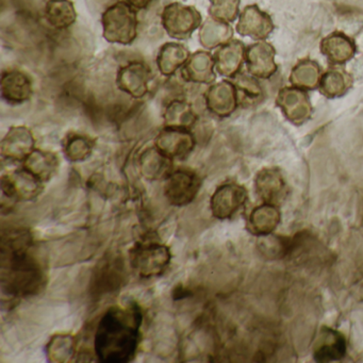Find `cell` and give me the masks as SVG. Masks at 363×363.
Returning <instances> with one entry per match:
<instances>
[{
    "label": "cell",
    "instance_id": "1",
    "mask_svg": "<svg viewBox=\"0 0 363 363\" xmlns=\"http://www.w3.org/2000/svg\"><path fill=\"white\" fill-rule=\"evenodd\" d=\"M33 235L27 229L14 228L1 233V289L13 298H28L46 286V273L35 256Z\"/></svg>",
    "mask_w": 363,
    "mask_h": 363
},
{
    "label": "cell",
    "instance_id": "2",
    "mask_svg": "<svg viewBox=\"0 0 363 363\" xmlns=\"http://www.w3.org/2000/svg\"><path fill=\"white\" fill-rule=\"evenodd\" d=\"M141 309L137 303L108 310L99 320L94 350L101 362L126 363L135 359L141 340Z\"/></svg>",
    "mask_w": 363,
    "mask_h": 363
},
{
    "label": "cell",
    "instance_id": "3",
    "mask_svg": "<svg viewBox=\"0 0 363 363\" xmlns=\"http://www.w3.org/2000/svg\"><path fill=\"white\" fill-rule=\"evenodd\" d=\"M103 35L109 43L130 45L138 37V16L126 1L110 6L101 16Z\"/></svg>",
    "mask_w": 363,
    "mask_h": 363
},
{
    "label": "cell",
    "instance_id": "4",
    "mask_svg": "<svg viewBox=\"0 0 363 363\" xmlns=\"http://www.w3.org/2000/svg\"><path fill=\"white\" fill-rule=\"evenodd\" d=\"M169 248L157 242H139L129 252L131 267L140 277L150 279L164 273L171 263Z\"/></svg>",
    "mask_w": 363,
    "mask_h": 363
},
{
    "label": "cell",
    "instance_id": "5",
    "mask_svg": "<svg viewBox=\"0 0 363 363\" xmlns=\"http://www.w3.org/2000/svg\"><path fill=\"white\" fill-rule=\"evenodd\" d=\"M161 22L169 37L186 40L201 26V16L194 7L173 3L163 9Z\"/></svg>",
    "mask_w": 363,
    "mask_h": 363
},
{
    "label": "cell",
    "instance_id": "6",
    "mask_svg": "<svg viewBox=\"0 0 363 363\" xmlns=\"http://www.w3.org/2000/svg\"><path fill=\"white\" fill-rule=\"evenodd\" d=\"M43 191V182L23 167L22 169L10 172L1 177L3 199L13 206L16 201H33Z\"/></svg>",
    "mask_w": 363,
    "mask_h": 363
},
{
    "label": "cell",
    "instance_id": "7",
    "mask_svg": "<svg viewBox=\"0 0 363 363\" xmlns=\"http://www.w3.org/2000/svg\"><path fill=\"white\" fill-rule=\"evenodd\" d=\"M276 106L281 110L286 121L295 126H301L313 113L311 99L307 91L296 86H284L278 91Z\"/></svg>",
    "mask_w": 363,
    "mask_h": 363
},
{
    "label": "cell",
    "instance_id": "8",
    "mask_svg": "<svg viewBox=\"0 0 363 363\" xmlns=\"http://www.w3.org/2000/svg\"><path fill=\"white\" fill-rule=\"evenodd\" d=\"M201 180L196 173L188 169L172 172L164 182V195L171 205H190L201 190Z\"/></svg>",
    "mask_w": 363,
    "mask_h": 363
},
{
    "label": "cell",
    "instance_id": "9",
    "mask_svg": "<svg viewBox=\"0 0 363 363\" xmlns=\"http://www.w3.org/2000/svg\"><path fill=\"white\" fill-rule=\"evenodd\" d=\"M248 199L245 186L237 182H226L216 188L210 199L212 216L218 220H229L244 207Z\"/></svg>",
    "mask_w": 363,
    "mask_h": 363
},
{
    "label": "cell",
    "instance_id": "10",
    "mask_svg": "<svg viewBox=\"0 0 363 363\" xmlns=\"http://www.w3.org/2000/svg\"><path fill=\"white\" fill-rule=\"evenodd\" d=\"M152 72L141 61H131L121 67L116 76L118 89L135 99H143L150 92Z\"/></svg>",
    "mask_w": 363,
    "mask_h": 363
},
{
    "label": "cell",
    "instance_id": "11",
    "mask_svg": "<svg viewBox=\"0 0 363 363\" xmlns=\"http://www.w3.org/2000/svg\"><path fill=\"white\" fill-rule=\"evenodd\" d=\"M205 104L208 111L220 118H228L239 107L237 88L228 80L212 84L205 93Z\"/></svg>",
    "mask_w": 363,
    "mask_h": 363
},
{
    "label": "cell",
    "instance_id": "12",
    "mask_svg": "<svg viewBox=\"0 0 363 363\" xmlns=\"http://www.w3.org/2000/svg\"><path fill=\"white\" fill-rule=\"evenodd\" d=\"M346 350L347 342L343 333L330 327H320L312 350V356L316 362L342 360L346 356Z\"/></svg>",
    "mask_w": 363,
    "mask_h": 363
},
{
    "label": "cell",
    "instance_id": "13",
    "mask_svg": "<svg viewBox=\"0 0 363 363\" xmlns=\"http://www.w3.org/2000/svg\"><path fill=\"white\" fill-rule=\"evenodd\" d=\"M235 29L242 37L264 41L273 33L275 25L269 13L262 11L257 5H250L240 13Z\"/></svg>",
    "mask_w": 363,
    "mask_h": 363
},
{
    "label": "cell",
    "instance_id": "14",
    "mask_svg": "<svg viewBox=\"0 0 363 363\" xmlns=\"http://www.w3.org/2000/svg\"><path fill=\"white\" fill-rule=\"evenodd\" d=\"M276 50L271 43L258 41L246 48L245 63L248 74L258 79H269L278 71Z\"/></svg>",
    "mask_w": 363,
    "mask_h": 363
},
{
    "label": "cell",
    "instance_id": "15",
    "mask_svg": "<svg viewBox=\"0 0 363 363\" xmlns=\"http://www.w3.org/2000/svg\"><path fill=\"white\" fill-rule=\"evenodd\" d=\"M255 190L263 203L277 205L288 195V184L277 167H264L255 177Z\"/></svg>",
    "mask_w": 363,
    "mask_h": 363
},
{
    "label": "cell",
    "instance_id": "16",
    "mask_svg": "<svg viewBox=\"0 0 363 363\" xmlns=\"http://www.w3.org/2000/svg\"><path fill=\"white\" fill-rule=\"evenodd\" d=\"M155 146L172 159H184L195 147L190 129L164 127L157 135Z\"/></svg>",
    "mask_w": 363,
    "mask_h": 363
},
{
    "label": "cell",
    "instance_id": "17",
    "mask_svg": "<svg viewBox=\"0 0 363 363\" xmlns=\"http://www.w3.org/2000/svg\"><path fill=\"white\" fill-rule=\"evenodd\" d=\"M35 140L30 129L25 126L11 127L1 141V156L13 162H24L35 150Z\"/></svg>",
    "mask_w": 363,
    "mask_h": 363
},
{
    "label": "cell",
    "instance_id": "18",
    "mask_svg": "<svg viewBox=\"0 0 363 363\" xmlns=\"http://www.w3.org/2000/svg\"><path fill=\"white\" fill-rule=\"evenodd\" d=\"M320 48L331 67H342L352 60L357 52L356 42L341 31H335L323 38Z\"/></svg>",
    "mask_w": 363,
    "mask_h": 363
},
{
    "label": "cell",
    "instance_id": "19",
    "mask_svg": "<svg viewBox=\"0 0 363 363\" xmlns=\"http://www.w3.org/2000/svg\"><path fill=\"white\" fill-rule=\"evenodd\" d=\"M246 46L239 40H231L228 43L218 48L214 54L216 69L223 77L235 79L241 74L245 63Z\"/></svg>",
    "mask_w": 363,
    "mask_h": 363
},
{
    "label": "cell",
    "instance_id": "20",
    "mask_svg": "<svg viewBox=\"0 0 363 363\" xmlns=\"http://www.w3.org/2000/svg\"><path fill=\"white\" fill-rule=\"evenodd\" d=\"M125 281L124 265L118 259L104 262L93 274L92 292L95 296L114 292Z\"/></svg>",
    "mask_w": 363,
    "mask_h": 363
},
{
    "label": "cell",
    "instance_id": "21",
    "mask_svg": "<svg viewBox=\"0 0 363 363\" xmlns=\"http://www.w3.org/2000/svg\"><path fill=\"white\" fill-rule=\"evenodd\" d=\"M33 82L18 69L5 72L1 78V96L10 105H22L33 96Z\"/></svg>",
    "mask_w": 363,
    "mask_h": 363
},
{
    "label": "cell",
    "instance_id": "22",
    "mask_svg": "<svg viewBox=\"0 0 363 363\" xmlns=\"http://www.w3.org/2000/svg\"><path fill=\"white\" fill-rule=\"evenodd\" d=\"M216 61L210 52H197L191 55L182 67V78L192 84H211L216 82Z\"/></svg>",
    "mask_w": 363,
    "mask_h": 363
},
{
    "label": "cell",
    "instance_id": "23",
    "mask_svg": "<svg viewBox=\"0 0 363 363\" xmlns=\"http://www.w3.org/2000/svg\"><path fill=\"white\" fill-rule=\"evenodd\" d=\"M140 172L150 182L167 179L173 169V159L163 154L156 146L147 148L140 157Z\"/></svg>",
    "mask_w": 363,
    "mask_h": 363
},
{
    "label": "cell",
    "instance_id": "24",
    "mask_svg": "<svg viewBox=\"0 0 363 363\" xmlns=\"http://www.w3.org/2000/svg\"><path fill=\"white\" fill-rule=\"evenodd\" d=\"M281 220V213L277 205L263 203L254 208L247 220V229L257 237L271 235L277 228Z\"/></svg>",
    "mask_w": 363,
    "mask_h": 363
},
{
    "label": "cell",
    "instance_id": "25",
    "mask_svg": "<svg viewBox=\"0 0 363 363\" xmlns=\"http://www.w3.org/2000/svg\"><path fill=\"white\" fill-rule=\"evenodd\" d=\"M354 78L352 74L341 67H331L324 72L320 78L318 91L323 96L328 99H340L347 94L352 88Z\"/></svg>",
    "mask_w": 363,
    "mask_h": 363
},
{
    "label": "cell",
    "instance_id": "26",
    "mask_svg": "<svg viewBox=\"0 0 363 363\" xmlns=\"http://www.w3.org/2000/svg\"><path fill=\"white\" fill-rule=\"evenodd\" d=\"M23 163V167L41 182H50L60 165L58 157L54 152L41 150H33Z\"/></svg>",
    "mask_w": 363,
    "mask_h": 363
},
{
    "label": "cell",
    "instance_id": "27",
    "mask_svg": "<svg viewBox=\"0 0 363 363\" xmlns=\"http://www.w3.org/2000/svg\"><path fill=\"white\" fill-rule=\"evenodd\" d=\"M191 55L186 46L178 43H167L159 50L157 67L163 76L175 75L188 62Z\"/></svg>",
    "mask_w": 363,
    "mask_h": 363
},
{
    "label": "cell",
    "instance_id": "28",
    "mask_svg": "<svg viewBox=\"0 0 363 363\" xmlns=\"http://www.w3.org/2000/svg\"><path fill=\"white\" fill-rule=\"evenodd\" d=\"M322 75V67L316 61L306 58L293 67L289 79L291 86L305 91H313L318 89Z\"/></svg>",
    "mask_w": 363,
    "mask_h": 363
},
{
    "label": "cell",
    "instance_id": "29",
    "mask_svg": "<svg viewBox=\"0 0 363 363\" xmlns=\"http://www.w3.org/2000/svg\"><path fill=\"white\" fill-rule=\"evenodd\" d=\"M46 22L57 30H65L75 24L77 12L69 0H48L44 10Z\"/></svg>",
    "mask_w": 363,
    "mask_h": 363
},
{
    "label": "cell",
    "instance_id": "30",
    "mask_svg": "<svg viewBox=\"0 0 363 363\" xmlns=\"http://www.w3.org/2000/svg\"><path fill=\"white\" fill-rule=\"evenodd\" d=\"M233 29L229 23L220 22L216 18H208L201 27L199 41L207 50L220 48L233 40Z\"/></svg>",
    "mask_w": 363,
    "mask_h": 363
},
{
    "label": "cell",
    "instance_id": "31",
    "mask_svg": "<svg viewBox=\"0 0 363 363\" xmlns=\"http://www.w3.org/2000/svg\"><path fill=\"white\" fill-rule=\"evenodd\" d=\"M233 84L237 88L240 105L252 107L264 101L265 91L258 78L250 74H239Z\"/></svg>",
    "mask_w": 363,
    "mask_h": 363
},
{
    "label": "cell",
    "instance_id": "32",
    "mask_svg": "<svg viewBox=\"0 0 363 363\" xmlns=\"http://www.w3.org/2000/svg\"><path fill=\"white\" fill-rule=\"evenodd\" d=\"M164 127L190 129L196 122L197 116L190 104L184 101H173L163 114Z\"/></svg>",
    "mask_w": 363,
    "mask_h": 363
},
{
    "label": "cell",
    "instance_id": "33",
    "mask_svg": "<svg viewBox=\"0 0 363 363\" xmlns=\"http://www.w3.org/2000/svg\"><path fill=\"white\" fill-rule=\"evenodd\" d=\"M94 141L91 138L80 133L67 135L63 144V152L67 160L71 162H82L92 155Z\"/></svg>",
    "mask_w": 363,
    "mask_h": 363
},
{
    "label": "cell",
    "instance_id": "34",
    "mask_svg": "<svg viewBox=\"0 0 363 363\" xmlns=\"http://www.w3.org/2000/svg\"><path fill=\"white\" fill-rule=\"evenodd\" d=\"M76 341L72 335H55L46 346L48 360L52 362H67L75 356Z\"/></svg>",
    "mask_w": 363,
    "mask_h": 363
},
{
    "label": "cell",
    "instance_id": "35",
    "mask_svg": "<svg viewBox=\"0 0 363 363\" xmlns=\"http://www.w3.org/2000/svg\"><path fill=\"white\" fill-rule=\"evenodd\" d=\"M258 248L260 254L269 260L284 258L291 248L290 242L286 238L271 235L259 237Z\"/></svg>",
    "mask_w": 363,
    "mask_h": 363
},
{
    "label": "cell",
    "instance_id": "36",
    "mask_svg": "<svg viewBox=\"0 0 363 363\" xmlns=\"http://www.w3.org/2000/svg\"><path fill=\"white\" fill-rule=\"evenodd\" d=\"M209 13L212 18L230 24L239 18L241 0H209Z\"/></svg>",
    "mask_w": 363,
    "mask_h": 363
},
{
    "label": "cell",
    "instance_id": "37",
    "mask_svg": "<svg viewBox=\"0 0 363 363\" xmlns=\"http://www.w3.org/2000/svg\"><path fill=\"white\" fill-rule=\"evenodd\" d=\"M127 3L135 10H144L152 3V0H127Z\"/></svg>",
    "mask_w": 363,
    "mask_h": 363
}]
</instances>
